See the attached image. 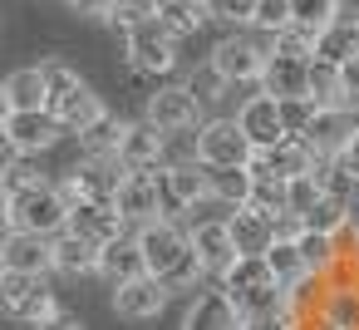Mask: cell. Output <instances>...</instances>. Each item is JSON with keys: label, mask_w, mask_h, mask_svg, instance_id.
Masks as SVG:
<instances>
[{"label": "cell", "mask_w": 359, "mask_h": 330, "mask_svg": "<svg viewBox=\"0 0 359 330\" xmlns=\"http://www.w3.org/2000/svg\"><path fill=\"white\" fill-rule=\"evenodd\" d=\"M222 291L231 296V305L256 320V315H280L285 310V286L276 281V271L266 266V256H241L226 276H222Z\"/></svg>", "instance_id": "obj_1"}, {"label": "cell", "mask_w": 359, "mask_h": 330, "mask_svg": "<svg viewBox=\"0 0 359 330\" xmlns=\"http://www.w3.org/2000/svg\"><path fill=\"white\" fill-rule=\"evenodd\" d=\"M69 197L65 187H50V183H35L15 197H6V222L11 232H40V237H60L69 227Z\"/></svg>", "instance_id": "obj_2"}, {"label": "cell", "mask_w": 359, "mask_h": 330, "mask_svg": "<svg viewBox=\"0 0 359 330\" xmlns=\"http://www.w3.org/2000/svg\"><path fill=\"white\" fill-rule=\"evenodd\" d=\"M197 153L202 168H251L256 163V143L246 138V128L236 119H212L197 128Z\"/></svg>", "instance_id": "obj_3"}, {"label": "cell", "mask_w": 359, "mask_h": 330, "mask_svg": "<svg viewBox=\"0 0 359 330\" xmlns=\"http://www.w3.org/2000/svg\"><path fill=\"white\" fill-rule=\"evenodd\" d=\"M0 301H6V310L25 325H45L60 315L55 305V291L45 286V276H25V271H6L0 276Z\"/></svg>", "instance_id": "obj_4"}, {"label": "cell", "mask_w": 359, "mask_h": 330, "mask_svg": "<svg viewBox=\"0 0 359 330\" xmlns=\"http://www.w3.org/2000/svg\"><path fill=\"white\" fill-rule=\"evenodd\" d=\"M128 60L143 74H172L177 70V35L163 20H148V25L128 30Z\"/></svg>", "instance_id": "obj_5"}, {"label": "cell", "mask_w": 359, "mask_h": 330, "mask_svg": "<svg viewBox=\"0 0 359 330\" xmlns=\"http://www.w3.org/2000/svg\"><path fill=\"white\" fill-rule=\"evenodd\" d=\"M65 133V124L55 119V109H20V114H6V143L11 153H45L55 148Z\"/></svg>", "instance_id": "obj_6"}, {"label": "cell", "mask_w": 359, "mask_h": 330, "mask_svg": "<svg viewBox=\"0 0 359 330\" xmlns=\"http://www.w3.org/2000/svg\"><path fill=\"white\" fill-rule=\"evenodd\" d=\"M158 183H163V217H177V212L212 197V183H207L202 163H172V168L158 173Z\"/></svg>", "instance_id": "obj_7"}, {"label": "cell", "mask_w": 359, "mask_h": 330, "mask_svg": "<svg viewBox=\"0 0 359 330\" xmlns=\"http://www.w3.org/2000/svg\"><path fill=\"white\" fill-rule=\"evenodd\" d=\"M266 50L256 40H222L212 50V70L226 79V84H261L266 79Z\"/></svg>", "instance_id": "obj_8"}, {"label": "cell", "mask_w": 359, "mask_h": 330, "mask_svg": "<svg viewBox=\"0 0 359 330\" xmlns=\"http://www.w3.org/2000/svg\"><path fill=\"white\" fill-rule=\"evenodd\" d=\"M236 124L246 128V138L256 143V153H266V148H276V143H285L290 133H285V119H280V99L276 94H251L241 109H236Z\"/></svg>", "instance_id": "obj_9"}, {"label": "cell", "mask_w": 359, "mask_h": 330, "mask_svg": "<svg viewBox=\"0 0 359 330\" xmlns=\"http://www.w3.org/2000/svg\"><path fill=\"white\" fill-rule=\"evenodd\" d=\"M138 237V246H143V261H148V271L153 276H163L187 246H192V232H182L172 217H158V222H148V227H138L133 232Z\"/></svg>", "instance_id": "obj_10"}, {"label": "cell", "mask_w": 359, "mask_h": 330, "mask_svg": "<svg viewBox=\"0 0 359 330\" xmlns=\"http://www.w3.org/2000/svg\"><path fill=\"white\" fill-rule=\"evenodd\" d=\"M261 178H280V183H295V178H310L315 168H320V153L305 143V138H285V143H276V148H266V153H256V163H251Z\"/></svg>", "instance_id": "obj_11"}, {"label": "cell", "mask_w": 359, "mask_h": 330, "mask_svg": "<svg viewBox=\"0 0 359 330\" xmlns=\"http://www.w3.org/2000/svg\"><path fill=\"white\" fill-rule=\"evenodd\" d=\"M118 163L128 173H153L158 163H168V133L158 124H128L123 128V143H118Z\"/></svg>", "instance_id": "obj_12"}, {"label": "cell", "mask_w": 359, "mask_h": 330, "mask_svg": "<svg viewBox=\"0 0 359 330\" xmlns=\"http://www.w3.org/2000/svg\"><path fill=\"white\" fill-rule=\"evenodd\" d=\"M114 202H118V212H123L128 227H148V222L163 217V183L153 173H128Z\"/></svg>", "instance_id": "obj_13"}, {"label": "cell", "mask_w": 359, "mask_h": 330, "mask_svg": "<svg viewBox=\"0 0 359 330\" xmlns=\"http://www.w3.org/2000/svg\"><path fill=\"white\" fill-rule=\"evenodd\" d=\"M0 266H6V271H25V276L55 271V237H40V232H11L6 246H0Z\"/></svg>", "instance_id": "obj_14"}, {"label": "cell", "mask_w": 359, "mask_h": 330, "mask_svg": "<svg viewBox=\"0 0 359 330\" xmlns=\"http://www.w3.org/2000/svg\"><path fill=\"white\" fill-rule=\"evenodd\" d=\"M168 296H172V291L148 271V276H133V281L114 286V310H118L123 320H153V315H163Z\"/></svg>", "instance_id": "obj_15"}, {"label": "cell", "mask_w": 359, "mask_h": 330, "mask_svg": "<svg viewBox=\"0 0 359 330\" xmlns=\"http://www.w3.org/2000/svg\"><path fill=\"white\" fill-rule=\"evenodd\" d=\"M148 124H158L163 133H192L197 128V94L187 84H172V89H158L148 99Z\"/></svg>", "instance_id": "obj_16"}, {"label": "cell", "mask_w": 359, "mask_h": 330, "mask_svg": "<svg viewBox=\"0 0 359 330\" xmlns=\"http://www.w3.org/2000/svg\"><path fill=\"white\" fill-rule=\"evenodd\" d=\"M69 227H74V232H84V237H94L99 246H109V242L128 237V222H123L118 202H99V197H84V202H74V212H69Z\"/></svg>", "instance_id": "obj_17"}, {"label": "cell", "mask_w": 359, "mask_h": 330, "mask_svg": "<svg viewBox=\"0 0 359 330\" xmlns=\"http://www.w3.org/2000/svg\"><path fill=\"white\" fill-rule=\"evenodd\" d=\"M192 246L202 251L207 271H217V276H226V271L241 261V251H236V237H231V222H226V217L197 222V227H192Z\"/></svg>", "instance_id": "obj_18"}, {"label": "cell", "mask_w": 359, "mask_h": 330, "mask_svg": "<svg viewBox=\"0 0 359 330\" xmlns=\"http://www.w3.org/2000/svg\"><path fill=\"white\" fill-rule=\"evenodd\" d=\"M241 310L231 305V296L217 286V291H197L187 315H182V330H241Z\"/></svg>", "instance_id": "obj_19"}, {"label": "cell", "mask_w": 359, "mask_h": 330, "mask_svg": "<svg viewBox=\"0 0 359 330\" xmlns=\"http://www.w3.org/2000/svg\"><path fill=\"white\" fill-rule=\"evenodd\" d=\"M261 89L276 94V99H310V60L271 55V60H266V79H261Z\"/></svg>", "instance_id": "obj_20"}, {"label": "cell", "mask_w": 359, "mask_h": 330, "mask_svg": "<svg viewBox=\"0 0 359 330\" xmlns=\"http://www.w3.org/2000/svg\"><path fill=\"white\" fill-rule=\"evenodd\" d=\"M236 217L231 222V237H236V251L241 256H266L276 246V217L271 212H256V207H231Z\"/></svg>", "instance_id": "obj_21"}, {"label": "cell", "mask_w": 359, "mask_h": 330, "mask_svg": "<svg viewBox=\"0 0 359 330\" xmlns=\"http://www.w3.org/2000/svg\"><path fill=\"white\" fill-rule=\"evenodd\" d=\"M354 119H349V109H320L315 114V124H310V133H305V143L320 153V158H339L344 153V143L354 138Z\"/></svg>", "instance_id": "obj_22"}, {"label": "cell", "mask_w": 359, "mask_h": 330, "mask_svg": "<svg viewBox=\"0 0 359 330\" xmlns=\"http://www.w3.org/2000/svg\"><path fill=\"white\" fill-rule=\"evenodd\" d=\"M99 256H104V246H99L94 237L74 232V227H65V232L55 237V271H65V276H89V271H99Z\"/></svg>", "instance_id": "obj_23"}, {"label": "cell", "mask_w": 359, "mask_h": 330, "mask_svg": "<svg viewBox=\"0 0 359 330\" xmlns=\"http://www.w3.org/2000/svg\"><path fill=\"white\" fill-rule=\"evenodd\" d=\"M50 109H55V119L65 124V133H89V128L104 119V104H99V94H94L89 84H74V89L60 94Z\"/></svg>", "instance_id": "obj_24"}, {"label": "cell", "mask_w": 359, "mask_h": 330, "mask_svg": "<svg viewBox=\"0 0 359 330\" xmlns=\"http://www.w3.org/2000/svg\"><path fill=\"white\" fill-rule=\"evenodd\" d=\"M99 276H109L114 286H123V281H133V276H148V261H143V246H138L133 232L104 246V256H99Z\"/></svg>", "instance_id": "obj_25"}, {"label": "cell", "mask_w": 359, "mask_h": 330, "mask_svg": "<svg viewBox=\"0 0 359 330\" xmlns=\"http://www.w3.org/2000/svg\"><path fill=\"white\" fill-rule=\"evenodd\" d=\"M315 315L330 330H359V281H330Z\"/></svg>", "instance_id": "obj_26"}, {"label": "cell", "mask_w": 359, "mask_h": 330, "mask_svg": "<svg viewBox=\"0 0 359 330\" xmlns=\"http://www.w3.org/2000/svg\"><path fill=\"white\" fill-rule=\"evenodd\" d=\"M20 109H50L45 70H15L6 79V114H20Z\"/></svg>", "instance_id": "obj_27"}, {"label": "cell", "mask_w": 359, "mask_h": 330, "mask_svg": "<svg viewBox=\"0 0 359 330\" xmlns=\"http://www.w3.org/2000/svg\"><path fill=\"white\" fill-rule=\"evenodd\" d=\"M207 183H212V202L246 207L256 192V168H207Z\"/></svg>", "instance_id": "obj_28"}, {"label": "cell", "mask_w": 359, "mask_h": 330, "mask_svg": "<svg viewBox=\"0 0 359 330\" xmlns=\"http://www.w3.org/2000/svg\"><path fill=\"white\" fill-rule=\"evenodd\" d=\"M310 99H315L320 109H349L344 65H330V60H310Z\"/></svg>", "instance_id": "obj_29"}, {"label": "cell", "mask_w": 359, "mask_h": 330, "mask_svg": "<svg viewBox=\"0 0 359 330\" xmlns=\"http://www.w3.org/2000/svg\"><path fill=\"white\" fill-rule=\"evenodd\" d=\"M315 60H330V65H349V60H359V25H354V20H334L330 30H320V40H315Z\"/></svg>", "instance_id": "obj_30"}, {"label": "cell", "mask_w": 359, "mask_h": 330, "mask_svg": "<svg viewBox=\"0 0 359 330\" xmlns=\"http://www.w3.org/2000/svg\"><path fill=\"white\" fill-rule=\"evenodd\" d=\"M202 276H207V261H202V251H197V246H187V251H182V256L158 276V281L177 296V291H197V286H202Z\"/></svg>", "instance_id": "obj_31"}, {"label": "cell", "mask_w": 359, "mask_h": 330, "mask_svg": "<svg viewBox=\"0 0 359 330\" xmlns=\"http://www.w3.org/2000/svg\"><path fill=\"white\" fill-rule=\"evenodd\" d=\"M123 128H128V124H118L114 114H104V119H99L89 133H79V143H84V153H89V158H118Z\"/></svg>", "instance_id": "obj_32"}, {"label": "cell", "mask_w": 359, "mask_h": 330, "mask_svg": "<svg viewBox=\"0 0 359 330\" xmlns=\"http://www.w3.org/2000/svg\"><path fill=\"white\" fill-rule=\"evenodd\" d=\"M158 20L182 40V35H192L202 20H212V11H207V0H172V6H163V11H158Z\"/></svg>", "instance_id": "obj_33"}, {"label": "cell", "mask_w": 359, "mask_h": 330, "mask_svg": "<svg viewBox=\"0 0 359 330\" xmlns=\"http://www.w3.org/2000/svg\"><path fill=\"white\" fill-rule=\"evenodd\" d=\"M339 6L344 0H290V25H305V30H330L339 20Z\"/></svg>", "instance_id": "obj_34"}, {"label": "cell", "mask_w": 359, "mask_h": 330, "mask_svg": "<svg viewBox=\"0 0 359 330\" xmlns=\"http://www.w3.org/2000/svg\"><path fill=\"white\" fill-rule=\"evenodd\" d=\"M349 222H354V217H349V202H344V197H320L315 212H305V227H310V232H325V237H339Z\"/></svg>", "instance_id": "obj_35"}, {"label": "cell", "mask_w": 359, "mask_h": 330, "mask_svg": "<svg viewBox=\"0 0 359 330\" xmlns=\"http://www.w3.org/2000/svg\"><path fill=\"white\" fill-rule=\"evenodd\" d=\"M266 266L276 271V281H280V286H295V281H305V276H310V266H305V256H300V246H295V242H276V246L266 251Z\"/></svg>", "instance_id": "obj_36"}, {"label": "cell", "mask_w": 359, "mask_h": 330, "mask_svg": "<svg viewBox=\"0 0 359 330\" xmlns=\"http://www.w3.org/2000/svg\"><path fill=\"white\" fill-rule=\"evenodd\" d=\"M315 30H305V25H285V30H276V45H271V55H295V60H315Z\"/></svg>", "instance_id": "obj_37"}, {"label": "cell", "mask_w": 359, "mask_h": 330, "mask_svg": "<svg viewBox=\"0 0 359 330\" xmlns=\"http://www.w3.org/2000/svg\"><path fill=\"white\" fill-rule=\"evenodd\" d=\"M315 114H320L315 99H280V119H285V133L290 138H305L310 124H315Z\"/></svg>", "instance_id": "obj_38"}, {"label": "cell", "mask_w": 359, "mask_h": 330, "mask_svg": "<svg viewBox=\"0 0 359 330\" xmlns=\"http://www.w3.org/2000/svg\"><path fill=\"white\" fill-rule=\"evenodd\" d=\"M251 25H256V30H266V35L285 30V25H290V0H256Z\"/></svg>", "instance_id": "obj_39"}, {"label": "cell", "mask_w": 359, "mask_h": 330, "mask_svg": "<svg viewBox=\"0 0 359 330\" xmlns=\"http://www.w3.org/2000/svg\"><path fill=\"white\" fill-rule=\"evenodd\" d=\"M148 20H158V11H153V0H118V11H114V25L128 35V30H138V25H148Z\"/></svg>", "instance_id": "obj_40"}, {"label": "cell", "mask_w": 359, "mask_h": 330, "mask_svg": "<svg viewBox=\"0 0 359 330\" xmlns=\"http://www.w3.org/2000/svg\"><path fill=\"white\" fill-rule=\"evenodd\" d=\"M325 197V187H320V178L310 173V178H295L290 183V212L295 217H305V212H315V202Z\"/></svg>", "instance_id": "obj_41"}, {"label": "cell", "mask_w": 359, "mask_h": 330, "mask_svg": "<svg viewBox=\"0 0 359 330\" xmlns=\"http://www.w3.org/2000/svg\"><path fill=\"white\" fill-rule=\"evenodd\" d=\"M40 183V173L30 168V158L25 153H15L11 158V168H6V197H15V192H25V187H35Z\"/></svg>", "instance_id": "obj_42"}, {"label": "cell", "mask_w": 359, "mask_h": 330, "mask_svg": "<svg viewBox=\"0 0 359 330\" xmlns=\"http://www.w3.org/2000/svg\"><path fill=\"white\" fill-rule=\"evenodd\" d=\"M40 70H45V84H50V104H55L60 94H69L74 84H84V79H79L69 65H60V60H50V65H40Z\"/></svg>", "instance_id": "obj_43"}, {"label": "cell", "mask_w": 359, "mask_h": 330, "mask_svg": "<svg viewBox=\"0 0 359 330\" xmlns=\"http://www.w3.org/2000/svg\"><path fill=\"white\" fill-rule=\"evenodd\" d=\"M212 20H251L256 15V0H207Z\"/></svg>", "instance_id": "obj_44"}, {"label": "cell", "mask_w": 359, "mask_h": 330, "mask_svg": "<svg viewBox=\"0 0 359 330\" xmlns=\"http://www.w3.org/2000/svg\"><path fill=\"white\" fill-rule=\"evenodd\" d=\"M187 89H192V94H197V99H222V94H226V89H231V84H226V79H222V74H217V70H212V65H207V70H202V74H197V79H192V84H187Z\"/></svg>", "instance_id": "obj_45"}, {"label": "cell", "mask_w": 359, "mask_h": 330, "mask_svg": "<svg viewBox=\"0 0 359 330\" xmlns=\"http://www.w3.org/2000/svg\"><path fill=\"white\" fill-rule=\"evenodd\" d=\"M74 11H79V15H89V20H114L118 0H74Z\"/></svg>", "instance_id": "obj_46"}, {"label": "cell", "mask_w": 359, "mask_h": 330, "mask_svg": "<svg viewBox=\"0 0 359 330\" xmlns=\"http://www.w3.org/2000/svg\"><path fill=\"white\" fill-rule=\"evenodd\" d=\"M334 242H339V261H359V222H349Z\"/></svg>", "instance_id": "obj_47"}, {"label": "cell", "mask_w": 359, "mask_h": 330, "mask_svg": "<svg viewBox=\"0 0 359 330\" xmlns=\"http://www.w3.org/2000/svg\"><path fill=\"white\" fill-rule=\"evenodd\" d=\"M344 89H349V99H359V60L344 65Z\"/></svg>", "instance_id": "obj_48"}, {"label": "cell", "mask_w": 359, "mask_h": 330, "mask_svg": "<svg viewBox=\"0 0 359 330\" xmlns=\"http://www.w3.org/2000/svg\"><path fill=\"white\" fill-rule=\"evenodd\" d=\"M241 330H285L276 315H256V320H241Z\"/></svg>", "instance_id": "obj_49"}, {"label": "cell", "mask_w": 359, "mask_h": 330, "mask_svg": "<svg viewBox=\"0 0 359 330\" xmlns=\"http://www.w3.org/2000/svg\"><path fill=\"white\" fill-rule=\"evenodd\" d=\"M35 330H84V325L69 320V315H55V320H45V325H35Z\"/></svg>", "instance_id": "obj_50"}, {"label": "cell", "mask_w": 359, "mask_h": 330, "mask_svg": "<svg viewBox=\"0 0 359 330\" xmlns=\"http://www.w3.org/2000/svg\"><path fill=\"white\" fill-rule=\"evenodd\" d=\"M339 158H344V163H349V168L359 173V128H354V138L344 143V153H339Z\"/></svg>", "instance_id": "obj_51"}]
</instances>
